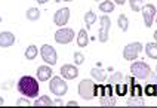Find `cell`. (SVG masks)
Listing matches in <instances>:
<instances>
[{
    "mask_svg": "<svg viewBox=\"0 0 157 108\" xmlns=\"http://www.w3.org/2000/svg\"><path fill=\"white\" fill-rule=\"evenodd\" d=\"M77 46L78 47H86L87 43H89V36H87V31L86 30H80L77 34Z\"/></svg>",
    "mask_w": 157,
    "mask_h": 108,
    "instance_id": "obj_17",
    "label": "cell"
},
{
    "mask_svg": "<svg viewBox=\"0 0 157 108\" xmlns=\"http://www.w3.org/2000/svg\"><path fill=\"white\" fill-rule=\"evenodd\" d=\"M73 58H74V64L76 65H82V64L85 62V55L80 54V52H76V54L73 55Z\"/></svg>",
    "mask_w": 157,
    "mask_h": 108,
    "instance_id": "obj_29",
    "label": "cell"
},
{
    "mask_svg": "<svg viewBox=\"0 0 157 108\" xmlns=\"http://www.w3.org/2000/svg\"><path fill=\"white\" fill-rule=\"evenodd\" d=\"M114 2H110V0H102L101 3H99V6H98V9L101 10L102 13H111L114 10Z\"/></svg>",
    "mask_w": 157,
    "mask_h": 108,
    "instance_id": "obj_18",
    "label": "cell"
},
{
    "mask_svg": "<svg viewBox=\"0 0 157 108\" xmlns=\"http://www.w3.org/2000/svg\"><path fill=\"white\" fill-rule=\"evenodd\" d=\"M48 2H49V0H37L39 5H44V3H48Z\"/></svg>",
    "mask_w": 157,
    "mask_h": 108,
    "instance_id": "obj_36",
    "label": "cell"
},
{
    "mask_svg": "<svg viewBox=\"0 0 157 108\" xmlns=\"http://www.w3.org/2000/svg\"><path fill=\"white\" fill-rule=\"evenodd\" d=\"M25 18L28 21H37V19L40 18V9L39 8H30V9H27Z\"/></svg>",
    "mask_w": 157,
    "mask_h": 108,
    "instance_id": "obj_22",
    "label": "cell"
},
{
    "mask_svg": "<svg viewBox=\"0 0 157 108\" xmlns=\"http://www.w3.org/2000/svg\"><path fill=\"white\" fill-rule=\"evenodd\" d=\"M65 105H67V107H78V104L77 102H74V101H68Z\"/></svg>",
    "mask_w": 157,
    "mask_h": 108,
    "instance_id": "obj_33",
    "label": "cell"
},
{
    "mask_svg": "<svg viewBox=\"0 0 157 108\" xmlns=\"http://www.w3.org/2000/svg\"><path fill=\"white\" fill-rule=\"evenodd\" d=\"M2 105H5V99L3 98H0V107H2Z\"/></svg>",
    "mask_w": 157,
    "mask_h": 108,
    "instance_id": "obj_37",
    "label": "cell"
},
{
    "mask_svg": "<svg viewBox=\"0 0 157 108\" xmlns=\"http://www.w3.org/2000/svg\"><path fill=\"white\" fill-rule=\"evenodd\" d=\"M53 105H58V107H62V105H65V104H64V102H62L61 99H56V101H55V102H53Z\"/></svg>",
    "mask_w": 157,
    "mask_h": 108,
    "instance_id": "obj_34",
    "label": "cell"
},
{
    "mask_svg": "<svg viewBox=\"0 0 157 108\" xmlns=\"http://www.w3.org/2000/svg\"><path fill=\"white\" fill-rule=\"evenodd\" d=\"M33 105L34 107H52L53 101L48 95H43V96H37V101H34Z\"/></svg>",
    "mask_w": 157,
    "mask_h": 108,
    "instance_id": "obj_15",
    "label": "cell"
},
{
    "mask_svg": "<svg viewBox=\"0 0 157 108\" xmlns=\"http://www.w3.org/2000/svg\"><path fill=\"white\" fill-rule=\"evenodd\" d=\"M59 73H61V77L65 80H74L76 77H78V68L76 64H64Z\"/></svg>",
    "mask_w": 157,
    "mask_h": 108,
    "instance_id": "obj_11",
    "label": "cell"
},
{
    "mask_svg": "<svg viewBox=\"0 0 157 108\" xmlns=\"http://www.w3.org/2000/svg\"><path fill=\"white\" fill-rule=\"evenodd\" d=\"M99 105L102 107H116V99L113 96H101L99 98Z\"/></svg>",
    "mask_w": 157,
    "mask_h": 108,
    "instance_id": "obj_24",
    "label": "cell"
},
{
    "mask_svg": "<svg viewBox=\"0 0 157 108\" xmlns=\"http://www.w3.org/2000/svg\"><path fill=\"white\" fill-rule=\"evenodd\" d=\"M74 37H76V33H74L73 28L61 27L59 30L55 31L53 39H55V42L59 43V45H68V43H71V42L74 40Z\"/></svg>",
    "mask_w": 157,
    "mask_h": 108,
    "instance_id": "obj_6",
    "label": "cell"
},
{
    "mask_svg": "<svg viewBox=\"0 0 157 108\" xmlns=\"http://www.w3.org/2000/svg\"><path fill=\"white\" fill-rule=\"evenodd\" d=\"M77 93L82 99H94L98 95V86L92 79H83L77 86Z\"/></svg>",
    "mask_w": 157,
    "mask_h": 108,
    "instance_id": "obj_2",
    "label": "cell"
},
{
    "mask_svg": "<svg viewBox=\"0 0 157 108\" xmlns=\"http://www.w3.org/2000/svg\"><path fill=\"white\" fill-rule=\"evenodd\" d=\"M39 54H40L42 59H43L48 65H55L56 61H58V52H56L55 47L51 45H43L40 47Z\"/></svg>",
    "mask_w": 157,
    "mask_h": 108,
    "instance_id": "obj_7",
    "label": "cell"
},
{
    "mask_svg": "<svg viewBox=\"0 0 157 108\" xmlns=\"http://www.w3.org/2000/svg\"><path fill=\"white\" fill-rule=\"evenodd\" d=\"M37 55H39V49H37L36 45H30L25 49V58L28 61H34L36 58H37Z\"/></svg>",
    "mask_w": 157,
    "mask_h": 108,
    "instance_id": "obj_21",
    "label": "cell"
},
{
    "mask_svg": "<svg viewBox=\"0 0 157 108\" xmlns=\"http://www.w3.org/2000/svg\"><path fill=\"white\" fill-rule=\"evenodd\" d=\"M156 73H157V65H156Z\"/></svg>",
    "mask_w": 157,
    "mask_h": 108,
    "instance_id": "obj_42",
    "label": "cell"
},
{
    "mask_svg": "<svg viewBox=\"0 0 157 108\" xmlns=\"http://www.w3.org/2000/svg\"><path fill=\"white\" fill-rule=\"evenodd\" d=\"M15 45V34L10 31L0 33V47H10Z\"/></svg>",
    "mask_w": 157,
    "mask_h": 108,
    "instance_id": "obj_13",
    "label": "cell"
},
{
    "mask_svg": "<svg viewBox=\"0 0 157 108\" xmlns=\"http://www.w3.org/2000/svg\"><path fill=\"white\" fill-rule=\"evenodd\" d=\"M154 21H156V22H157V15H156V18H154Z\"/></svg>",
    "mask_w": 157,
    "mask_h": 108,
    "instance_id": "obj_40",
    "label": "cell"
},
{
    "mask_svg": "<svg viewBox=\"0 0 157 108\" xmlns=\"http://www.w3.org/2000/svg\"><path fill=\"white\" fill-rule=\"evenodd\" d=\"M114 3H116V5H119V6H122V5L126 3V0H114Z\"/></svg>",
    "mask_w": 157,
    "mask_h": 108,
    "instance_id": "obj_35",
    "label": "cell"
},
{
    "mask_svg": "<svg viewBox=\"0 0 157 108\" xmlns=\"http://www.w3.org/2000/svg\"><path fill=\"white\" fill-rule=\"evenodd\" d=\"M99 33H98V39L101 43H107L108 42V31H110V27H111V19L110 17L104 13L101 18H99Z\"/></svg>",
    "mask_w": 157,
    "mask_h": 108,
    "instance_id": "obj_8",
    "label": "cell"
},
{
    "mask_svg": "<svg viewBox=\"0 0 157 108\" xmlns=\"http://www.w3.org/2000/svg\"><path fill=\"white\" fill-rule=\"evenodd\" d=\"M117 25H119V28L122 30L123 33H126L128 28H129V18L124 13H120L119 18H117Z\"/></svg>",
    "mask_w": 157,
    "mask_h": 108,
    "instance_id": "obj_19",
    "label": "cell"
},
{
    "mask_svg": "<svg viewBox=\"0 0 157 108\" xmlns=\"http://www.w3.org/2000/svg\"><path fill=\"white\" fill-rule=\"evenodd\" d=\"M49 90L55 96H64L68 92V84H67L65 79L58 77V76H55V77L52 76L49 80Z\"/></svg>",
    "mask_w": 157,
    "mask_h": 108,
    "instance_id": "obj_4",
    "label": "cell"
},
{
    "mask_svg": "<svg viewBox=\"0 0 157 108\" xmlns=\"http://www.w3.org/2000/svg\"><path fill=\"white\" fill-rule=\"evenodd\" d=\"M0 22H2V17H0Z\"/></svg>",
    "mask_w": 157,
    "mask_h": 108,
    "instance_id": "obj_43",
    "label": "cell"
},
{
    "mask_svg": "<svg viewBox=\"0 0 157 108\" xmlns=\"http://www.w3.org/2000/svg\"><path fill=\"white\" fill-rule=\"evenodd\" d=\"M95 2H102V0H95Z\"/></svg>",
    "mask_w": 157,
    "mask_h": 108,
    "instance_id": "obj_41",
    "label": "cell"
},
{
    "mask_svg": "<svg viewBox=\"0 0 157 108\" xmlns=\"http://www.w3.org/2000/svg\"><path fill=\"white\" fill-rule=\"evenodd\" d=\"M151 68H150V65L147 62H144V61H132V65H131V73L133 77H136V79H141V80H147L148 79V76L151 74Z\"/></svg>",
    "mask_w": 157,
    "mask_h": 108,
    "instance_id": "obj_3",
    "label": "cell"
},
{
    "mask_svg": "<svg viewBox=\"0 0 157 108\" xmlns=\"http://www.w3.org/2000/svg\"><path fill=\"white\" fill-rule=\"evenodd\" d=\"M68 21H70V9L68 8H61L53 13V24L58 27H65Z\"/></svg>",
    "mask_w": 157,
    "mask_h": 108,
    "instance_id": "obj_10",
    "label": "cell"
},
{
    "mask_svg": "<svg viewBox=\"0 0 157 108\" xmlns=\"http://www.w3.org/2000/svg\"><path fill=\"white\" fill-rule=\"evenodd\" d=\"M129 5H131V9L133 12H140L144 6V2L142 0H129Z\"/></svg>",
    "mask_w": 157,
    "mask_h": 108,
    "instance_id": "obj_27",
    "label": "cell"
},
{
    "mask_svg": "<svg viewBox=\"0 0 157 108\" xmlns=\"http://www.w3.org/2000/svg\"><path fill=\"white\" fill-rule=\"evenodd\" d=\"M126 105L128 107H144L145 104H144V101L141 98H131V99H128Z\"/></svg>",
    "mask_w": 157,
    "mask_h": 108,
    "instance_id": "obj_26",
    "label": "cell"
},
{
    "mask_svg": "<svg viewBox=\"0 0 157 108\" xmlns=\"http://www.w3.org/2000/svg\"><path fill=\"white\" fill-rule=\"evenodd\" d=\"M116 86H117V89H116L117 95H120V96L126 95V92H128V86H126V84H122V83H119V84H116Z\"/></svg>",
    "mask_w": 157,
    "mask_h": 108,
    "instance_id": "obj_30",
    "label": "cell"
},
{
    "mask_svg": "<svg viewBox=\"0 0 157 108\" xmlns=\"http://www.w3.org/2000/svg\"><path fill=\"white\" fill-rule=\"evenodd\" d=\"M141 89H142L141 86H133V92H135L138 96H141V95H142V90H141Z\"/></svg>",
    "mask_w": 157,
    "mask_h": 108,
    "instance_id": "obj_32",
    "label": "cell"
},
{
    "mask_svg": "<svg viewBox=\"0 0 157 108\" xmlns=\"http://www.w3.org/2000/svg\"><path fill=\"white\" fill-rule=\"evenodd\" d=\"M52 68H51V65H40L39 68H37V71H36V77H37V80L39 81H49L51 80V77H52Z\"/></svg>",
    "mask_w": 157,
    "mask_h": 108,
    "instance_id": "obj_12",
    "label": "cell"
},
{
    "mask_svg": "<svg viewBox=\"0 0 157 108\" xmlns=\"http://www.w3.org/2000/svg\"><path fill=\"white\" fill-rule=\"evenodd\" d=\"M154 40H156V42H157V30H156V31H154Z\"/></svg>",
    "mask_w": 157,
    "mask_h": 108,
    "instance_id": "obj_38",
    "label": "cell"
},
{
    "mask_svg": "<svg viewBox=\"0 0 157 108\" xmlns=\"http://www.w3.org/2000/svg\"><path fill=\"white\" fill-rule=\"evenodd\" d=\"M144 50L150 59H157V43H147L144 46Z\"/></svg>",
    "mask_w": 157,
    "mask_h": 108,
    "instance_id": "obj_16",
    "label": "cell"
},
{
    "mask_svg": "<svg viewBox=\"0 0 157 108\" xmlns=\"http://www.w3.org/2000/svg\"><path fill=\"white\" fill-rule=\"evenodd\" d=\"M123 73H120V71H116V73H113L110 77H107V80H108V83L110 84H119V83H122L123 81Z\"/></svg>",
    "mask_w": 157,
    "mask_h": 108,
    "instance_id": "obj_23",
    "label": "cell"
},
{
    "mask_svg": "<svg viewBox=\"0 0 157 108\" xmlns=\"http://www.w3.org/2000/svg\"><path fill=\"white\" fill-rule=\"evenodd\" d=\"M144 46L141 42H132V43H128V45L123 47V58L126 61H135L140 54L142 52Z\"/></svg>",
    "mask_w": 157,
    "mask_h": 108,
    "instance_id": "obj_5",
    "label": "cell"
},
{
    "mask_svg": "<svg viewBox=\"0 0 157 108\" xmlns=\"http://www.w3.org/2000/svg\"><path fill=\"white\" fill-rule=\"evenodd\" d=\"M90 77H92V80L96 81V83H104V81L107 80V73H105V70H102L101 67H95V68L90 70Z\"/></svg>",
    "mask_w": 157,
    "mask_h": 108,
    "instance_id": "obj_14",
    "label": "cell"
},
{
    "mask_svg": "<svg viewBox=\"0 0 157 108\" xmlns=\"http://www.w3.org/2000/svg\"><path fill=\"white\" fill-rule=\"evenodd\" d=\"M148 80H150V83H157V73L154 74V73L151 71V74L148 76Z\"/></svg>",
    "mask_w": 157,
    "mask_h": 108,
    "instance_id": "obj_31",
    "label": "cell"
},
{
    "mask_svg": "<svg viewBox=\"0 0 157 108\" xmlns=\"http://www.w3.org/2000/svg\"><path fill=\"white\" fill-rule=\"evenodd\" d=\"M18 92H21L24 96L28 98H37L39 96V80L31 76H22L17 83Z\"/></svg>",
    "mask_w": 157,
    "mask_h": 108,
    "instance_id": "obj_1",
    "label": "cell"
},
{
    "mask_svg": "<svg viewBox=\"0 0 157 108\" xmlns=\"http://www.w3.org/2000/svg\"><path fill=\"white\" fill-rule=\"evenodd\" d=\"M157 83H148L147 86H145V89H144V93L147 95V96H156L157 95Z\"/></svg>",
    "mask_w": 157,
    "mask_h": 108,
    "instance_id": "obj_25",
    "label": "cell"
},
{
    "mask_svg": "<svg viewBox=\"0 0 157 108\" xmlns=\"http://www.w3.org/2000/svg\"><path fill=\"white\" fill-rule=\"evenodd\" d=\"M64 2H73V0H64Z\"/></svg>",
    "mask_w": 157,
    "mask_h": 108,
    "instance_id": "obj_39",
    "label": "cell"
},
{
    "mask_svg": "<svg viewBox=\"0 0 157 108\" xmlns=\"http://www.w3.org/2000/svg\"><path fill=\"white\" fill-rule=\"evenodd\" d=\"M85 24H86V28H90L96 22V19H98V17L95 15V12L94 10H87L86 13H85Z\"/></svg>",
    "mask_w": 157,
    "mask_h": 108,
    "instance_id": "obj_20",
    "label": "cell"
},
{
    "mask_svg": "<svg viewBox=\"0 0 157 108\" xmlns=\"http://www.w3.org/2000/svg\"><path fill=\"white\" fill-rule=\"evenodd\" d=\"M15 105L17 107H30L31 105V101H30V98L28 96H24V98H19L15 102Z\"/></svg>",
    "mask_w": 157,
    "mask_h": 108,
    "instance_id": "obj_28",
    "label": "cell"
},
{
    "mask_svg": "<svg viewBox=\"0 0 157 108\" xmlns=\"http://www.w3.org/2000/svg\"><path fill=\"white\" fill-rule=\"evenodd\" d=\"M141 12H142V18H144V25L147 28H151L153 22H154V18H156V15H157L156 6L153 3H147V5L142 6Z\"/></svg>",
    "mask_w": 157,
    "mask_h": 108,
    "instance_id": "obj_9",
    "label": "cell"
}]
</instances>
